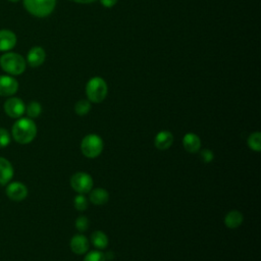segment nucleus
<instances>
[{
	"instance_id": "nucleus-1",
	"label": "nucleus",
	"mask_w": 261,
	"mask_h": 261,
	"mask_svg": "<svg viewBox=\"0 0 261 261\" xmlns=\"http://www.w3.org/2000/svg\"><path fill=\"white\" fill-rule=\"evenodd\" d=\"M37 136V125L32 118L17 119L12 126V137L18 144H29Z\"/></svg>"
},
{
	"instance_id": "nucleus-2",
	"label": "nucleus",
	"mask_w": 261,
	"mask_h": 261,
	"mask_svg": "<svg viewBox=\"0 0 261 261\" xmlns=\"http://www.w3.org/2000/svg\"><path fill=\"white\" fill-rule=\"evenodd\" d=\"M25 65L24 58L14 52H7L0 57L1 68L11 75L21 74L25 69Z\"/></svg>"
},
{
	"instance_id": "nucleus-3",
	"label": "nucleus",
	"mask_w": 261,
	"mask_h": 261,
	"mask_svg": "<svg viewBox=\"0 0 261 261\" xmlns=\"http://www.w3.org/2000/svg\"><path fill=\"white\" fill-rule=\"evenodd\" d=\"M108 92V87L106 82L100 76H94L87 83L86 86V94L88 100L93 103L102 102Z\"/></svg>"
},
{
	"instance_id": "nucleus-4",
	"label": "nucleus",
	"mask_w": 261,
	"mask_h": 261,
	"mask_svg": "<svg viewBox=\"0 0 261 261\" xmlns=\"http://www.w3.org/2000/svg\"><path fill=\"white\" fill-rule=\"evenodd\" d=\"M23 5L32 15L45 17L54 10L56 0H23Z\"/></svg>"
},
{
	"instance_id": "nucleus-5",
	"label": "nucleus",
	"mask_w": 261,
	"mask_h": 261,
	"mask_svg": "<svg viewBox=\"0 0 261 261\" xmlns=\"http://www.w3.org/2000/svg\"><path fill=\"white\" fill-rule=\"evenodd\" d=\"M103 141L96 134H89L81 142V151L88 158H96L103 151Z\"/></svg>"
},
{
	"instance_id": "nucleus-6",
	"label": "nucleus",
	"mask_w": 261,
	"mask_h": 261,
	"mask_svg": "<svg viewBox=\"0 0 261 261\" xmlns=\"http://www.w3.org/2000/svg\"><path fill=\"white\" fill-rule=\"evenodd\" d=\"M70 186L77 194H87L93 188V178L89 173L79 171L70 177Z\"/></svg>"
},
{
	"instance_id": "nucleus-7",
	"label": "nucleus",
	"mask_w": 261,
	"mask_h": 261,
	"mask_svg": "<svg viewBox=\"0 0 261 261\" xmlns=\"http://www.w3.org/2000/svg\"><path fill=\"white\" fill-rule=\"evenodd\" d=\"M6 114L12 118H19L25 111V105L19 98L12 97L5 101L3 105Z\"/></svg>"
},
{
	"instance_id": "nucleus-8",
	"label": "nucleus",
	"mask_w": 261,
	"mask_h": 261,
	"mask_svg": "<svg viewBox=\"0 0 261 261\" xmlns=\"http://www.w3.org/2000/svg\"><path fill=\"white\" fill-rule=\"evenodd\" d=\"M6 195L10 200L20 202L27 198L28 188L20 181L8 182L6 187Z\"/></svg>"
},
{
	"instance_id": "nucleus-9",
	"label": "nucleus",
	"mask_w": 261,
	"mask_h": 261,
	"mask_svg": "<svg viewBox=\"0 0 261 261\" xmlns=\"http://www.w3.org/2000/svg\"><path fill=\"white\" fill-rule=\"evenodd\" d=\"M18 83L10 75H0V96H12L17 92Z\"/></svg>"
},
{
	"instance_id": "nucleus-10",
	"label": "nucleus",
	"mask_w": 261,
	"mask_h": 261,
	"mask_svg": "<svg viewBox=\"0 0 261 261\" xmlns=\"http://www.w3.org/2000/svg\"><path fill=\"white\" fill-rule=\"evenodd\" d=\"M46 58V53L42 47L35 46L33 47L27 55V61L32 67L40 66Z\"/></svg>"
},
{
	"instance_id": "nucleus-11",
	"label": "nucleus",
	"mask_w": 261,
	"mask_h": 261,
	"mask_svg": "<svg viewBox=\"0 0 261 261\" xmlns=\"http://www.w3.org/2000/svg\"><path fill=\"white\" fill-rule=\"evenodd\" d=\"M173 143V135L168 130H160L154 138V145L158 150H167Z\"/></svg>"
},
{
	"instance_id": "nucleus-12",
	"label": "nucleus",
	"mask_w": 261,
	"mask_h": 261,
	"mask_svg": "<svg viewBox=\"0 0 261 261\" xmlns=\"http://www.w3.org/2000/svg\"><path fill=\"white\" fill-rule=\"evenodd\" d=\"M90 243L84 234H75L70 240V249L73 253L82 255L89 250Z\"/></svg>"
},
{
	"instance_id": "nucleus-13",
	"label": "nucleus",
	"mask_w": 261,
	"mask_h": 261,
	"mask_svg": "<svg viewBox=\"0 0 261 261\" xmlns=\"http://www.w3.org/2000/svg\"><path fill=\"white\" fill-rule=\"evenodd\" d=\"M182 145L187 152L197 153L201 148V140L198 135L194 133H187L182 139Z\"/></svg>"
},
{
	"instance_id": "nucleus-14",
	"label": "nucleus",
	"mask_w": 261,
	"mask_h": 261,
	"mask_svg": "<svg viewBox=\"0 0 261 261\" xmlns=\"http://www.w3.org/2000/svg\"><path fill=\"white\" fill-rule=\"evenodd\" d=\"M12 164L4 157H0V185H7L13 177Z\"/></svg>"
},
{
	"instance_id": "nucleus-15",
	"label": "nucleus",
	"mask_w": 261,
	"mask_h": 261,
	"mask_svg": "<svg viewBox=\"0 0 261 261\" xmlns=\"http://www.w3.org/2000/svg\"><path fill=\"white\" fill-rule=\"evenodd\" d=\"M16 44V36L9 30L0 31V51H9Z\"/></svg>"
},
{
	"instance_id": "nucleus-16",
	"label": "nucleus",
	"mask_w": 261,
	"mask_h": 261,
	"mask_svg": "<svg viewBox=\"0 0 261 261\" xmlns=\"http://www.w3.org/2000/svg\"><path fill=\"white\" fill-rule=\"evenodd\" d=\"M109 200L108 192L103 188H97L90 191V201L95 205H103Z\"/></svg>"
},
{
	"instance_id": "nucleus-17",
	"label": "nucleus",
	"mask_w": 261,
	"mask_h": 261,
	"mask_svg": "<svg viewBox=\"0 0 261 261\" xmlns=\"http://www.w3.org/2000/svg\"><path fill=\"white\" fill-rule=\"evenodd\" d=\"M244 220V216L240 211L231 210L224 217V224L228 228H237L239 227Z\"/></svg>"
},
{
	"instance_id": "nucleus-18",
	"label": "nucleus",
	"mask_w": 261,
	"mask_h": 261,
	"mask_svg": "<svg viewBox=\"0 0 261 261\" xmlns=\"http://www.w3.org/2000/svg\"><path fill=\"white\" fill-rule=\"evenodd\" d=\"M91 243L95 248L103 250L108 246V237L102 230H96L91 234Z\"/></svg>"
},
{
	"instance_id": "nucleus-19",
	"label": "nucleus",
	"mask_w": 261,
	"mask_h": 261,
	"mask_svg": "<svg viewBox=\"0 0 261 261\" xmlns=\"http://www.w3.org/2000/svg\"><path fill=\"white\" fill-rule=\"evenodd\" d=\"M248 146L250 149L256 152H260L261 150V133L260 132H255L250 134L248 140H247Z\"/></svg>"
},
{
	"instance_id": "nucleus-20",
	"label": "nucleus",
	"mask_w": 261,
	"mask_h": 261,
	"mask_svg": "<svg viewBox=\"0 0 261 261\" xmlns=\"http://www.w3.org/2000/svg\"><path fill=\"white\" fill-rule=\"evenodd\" d=\"M91 110V103L89 100L81 99L74 105V111L77 115H86Z\"/></svg>"
},
{
	"instance_id": "nucleus-21",
	"label": "nucleus",
	"mask_w": 261,
	"mask_h": 261,
	"mask_svg": "<svg viewBox=\"0 0 261 261\" xmlns=\"http://www.w3.org/2000/svg\"><path fill=\"white\" fill-rule=\"evenodd\" d=\"M27 114L30 118H36L38 117L42 112V106L37 101H32L29 103V105L25 108Z\"/></svg>"
},
{
	"instance_id": "nucleus-22",
	"label": "nucleus",
	"mask_w": 261,
	"mask_h": 261,
	"mask_svg": "<svg viewBox=\"0 0 261 261\" xmlns=\"http://www.w3.org/2000/svg\"><path fill=\"white\" fill-rule=\"evenodd\" d=\"M73 205L76 210L85 211L88 207V200L83 194H79L73 199Z\"/></svg>"
},
{
	"instance_id": "nucleus-23",
	"label": "nucleus",
	"mask_w": 261,
	"mask_h": 261,
	"mask_svg": "<svg viewBox=\"0 0 261 261\" xmlns=\"http://www.w3.org/2000/svg\"><path fill=\"white\" fill-rule=\"evenodd\" d=\"M84 261H106V257L103 252L95 250V251L89 252L85 256Z\"/></svg>"
},
{
	"instance_id": "nucleus-24",
	"label": "nucleus",
	"mask_w": 261,
	"mask_h": 261,
	"mask_svg": "<svg viewBox=\"0 0 261 261\" xmlns=\"http://www.w3.org/2000/svg\"><path fill=\"white\" fill-rule=\"evenodd\" d=\"M75 227L81 232L86 231L88 229V227H89V219L86 216H84V215L79 216L76 218V220H75Z\"/></svg>"
},
{
	"instance_id": "nucleus-25",
	"label": "nucleus",
	"mask_w": 261,
	"mask_h": 261,
	"mask_svg": "<svg viewBox=\"0 0 261 261\" xmlns=\"http://www.w3.org/2000/svg\"><path fill=\"white\" fill-rule=\"evenodd\" d=\"M10 140H11V138H10V135L7 132V129L0 127V148H4V147L8 146L10 143Z\"/></svg>"
},
{
	"instance_id": "nucleus-26",
	"label": "nucleus",
	"mask_w": 261,
	"mask_h": 261,
	"mask_svg": "<svg viewBox=\"0 0 261 261\" xmlns=\"http://www.w3.org/2000/svg\"><path fill=\"white\" fill-rule=\"evenodd\" d=\"M200 158L203 162L209 163L214 159V154L209 149H203V150L200 151Z\"/></svg>"
},
{
	"instance_id": "nucleus-27",
	"label": "nucleus",
	"mask_w": 261,
	"mask_h": 261,
	"mask_svg": "<svg viewBox=\"0 0 261 261\" xmlns=\"http://www.w3.org/2000/svg\"><path fill=\"white\" fill-rule=\"evenodd\" d=\"M100 2L105 7H112L113 5L116 4L117 0H100Z\"/></svg>"
},
{
	"instance_id": "nucleus-28",
	"label": "nucleus",
	"mask_w": 261,
	"mask_h": 261,
	"mask_svg": "<svg viewBox=\"0 0 261 261\" xmlns=\"http://www.w3.org/2000/svg\"><path fill=\"white\" fill-rule=\"evenodd\" d=\"M72 2H76V3H82V4H88V3H93L96 0H69Z\"/></svg>"
},
{
	"instance_id": "nucleus-29",
	"label": "nucleus",
	"mask_w": 261,
	"mask_h": 261,
	"mask_svg": "<svg viewBox=\"0 0 261 261\" xmlns=\"http://www.w3.org/2000/svg\"><path fill=\"white\" fill-rule=\"evenodd\" d=\"M8 1H10V2H17V1H19V0H8Z\"/></svg>"
}]
</instances>
